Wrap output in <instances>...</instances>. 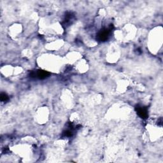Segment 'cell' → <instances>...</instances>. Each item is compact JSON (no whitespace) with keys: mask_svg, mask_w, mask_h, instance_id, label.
Instances as JSON below:
<instances>
[{"mask_svg":"<svg viewBox=\"0 0 163 163\" xmlns=\"http://www.w3.org/2000/svg\"><path fill=\"white\" fill-rule=\"evenodd\" d=\"M73 135V132L71 130H66V131H64L63 133V136H66V137H70Z\"/></svg>","mask_w":163,"mask_h":163,"instance_id":"5","label":"cell"},{"mask_svg":"<svg viewBox=\"0 0 163 163\" xmlns=\"http://www.w3.org/2000/svg\"><path fill=\"white\" fill-rule=\"evenodd\" d=\"M50 75V73L44 70H37L36 71H32L30 73L31 77H35L39 79H45Z\"/></svg>","mask_w":163,"mask_h":163,"instance_id":"1","label":"cell"},{"mask_svg":"<svg viewBox=\"0 0 163 163\" xmlns=\"http://www.w3.org/2000/svg\"><path fill=\"white\" fill-rule=\"evenodd\" d=\"M135 109L138 115L141 118L145 119L148 117V111L146 108L143 107H140V106H137Z\"/></svg>","mask_w":163,"mask_h":163,"instance_id":"3","label":"cell"},{"mask_svg":"<svg viewBox=\"0 0 163 163\" xmlns=\"http://www.w3.org/2000/svg\"><path fill=\"white\" fill-rule=\"evenodd\" d=\"M110 32V29H104L101 30L98 32V34H97V39L100 41V42H105V41L108 38Z\"/></svg>","mask_w":163,"mask_h":163,"instance_id":"2","label":"cell"},{"mask_svg":"<svg viewBox=\"0 0 163 163\" xmlns=\"http://www.w3.org/2000/svg\"><path fill=\"white\" fill-rule=\"evenodd\" d=\"M0 99H1L2 101H6L9 100V96L5 93H2L0 95Z\"/></svg>","mask_w":163,"mask_h":163,"instance_id":"4","label":"cell"}]
</instances>
